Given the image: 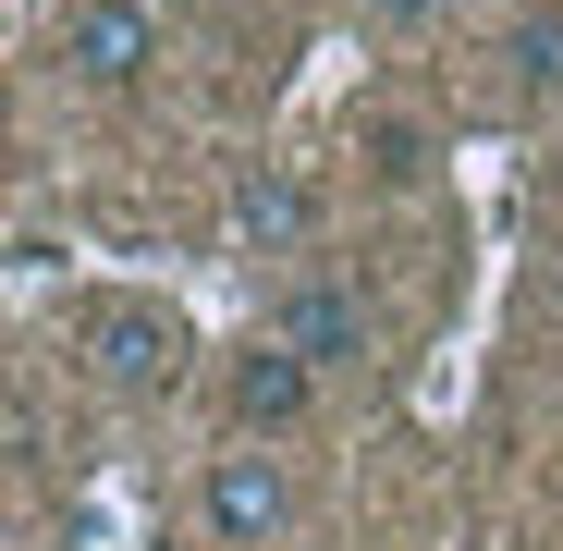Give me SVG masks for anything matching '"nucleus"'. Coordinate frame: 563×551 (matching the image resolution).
I'll use <instances>...</instances> for the list:
<instances>
[{"mask_svg":"<svg viewBox=\"0 0 563 551\" xmlns=\"http://www.w3.org/2000/svg\"><path fill=\"white\" fill-rule=\"evenodd\" d=\"M86 355H99V381H111V393H172V367H184V319L123 295V307L86 319Z\"/></svg>","mask_w":563,"mask_h":551,"instance_id":"nucleus-1","label":"nucleus"},{"mask_svg":"<svg viewBox=\"0 0 563 551\" xmlns=\"http://www.w3.org/2000/svg\"><path fill=\"white\" fill-rule=\"evenodd\" d=\"M197 503H209V539H221V551H269V539H282V515H295V491H282L269 453H221Z\"/></svg>","mask_w":563,"mask_h":551,"instance_id":"nucleus-3","label":"nucleus"},{"mask_svg":"<svg viewBox=\"0 0 563 551\" xmlns=\"http://www.w3.org/2000/svg\"><path fill=\"white\" fill-rule=\"evenodd\" d=\"M307 393H319V367L282 343V331L233 355V417H245V429H295V417H307Z\"/></svg>","mask_w":563,"mask_h":551,"instance_id":"nucleus-4","label":"nucleus"},{"mask_svg":"<svg viewBox=\"0 0 563 551\" xmlns=\"http://www.w3.org/2000/svg\"><path fill=\"white\" fill-rule=\"evenodd\" d=\"M62 62L86 86H135L159 62V13H147V0H74V13H62Z\"/></svg>","mask_w":563,"mask_h":551,"instance_id":"nucleus-2","label":"nucleus"},{"mask_svg":"<svg viewBox=\"0 0 563 551\" xmlns=\"http://www.w3.org/2000/svg\"><path fill=\"white\" fill-rule=\"evenodd\" d=\"M233 221H245V245H257V257L307 245V184H295V172H257L245 197H233Z\"/></svg>","mask_w":563,"mask_h":551,"instance_id":"nucleus-6","label":"nucleus"},{"mask_svg":"<svg viewBox=\"0 0 563 551\" xmlns=\"http://www.w3.org/2000/svg\"><path fill=\"white\" fill-rule=\"evenodd\" d=\"M282 343H295L307 367H355L367 355V307L343 283H295V307H282Z\"/></svg>","mask_w":563,"mask_h":551,"instance_id":"nucleus-5","label":"nucleus"},{"mask_svg":"<svg viewBox=\"0 0 563 551\" xmlns=\"http://www.w3.org/2000/svg\"><path fill=\"white\" fill-rule=\"evenodd\" d=\"M367 13H380V25H417V13H429V0H367Z\"/></svg>","mask_w":563,"mask_h":551,"instance_id":"nucleus-8","label":"nucleus"},{"mask_svg":"<svg viewBox=\"0 0 563 551\" xmlns=\"http://www.w3.org/2000/svg\"><path fill=\"white\" fill-rule=\"evenodd\" d=\"M515 62H527V86H551V74H563V25H527V37H515Z\"/></svg>","mask_w":563,"mask_h":551,"instance_id":"nucleus-7","label":"nucleus"}]
</instances>
